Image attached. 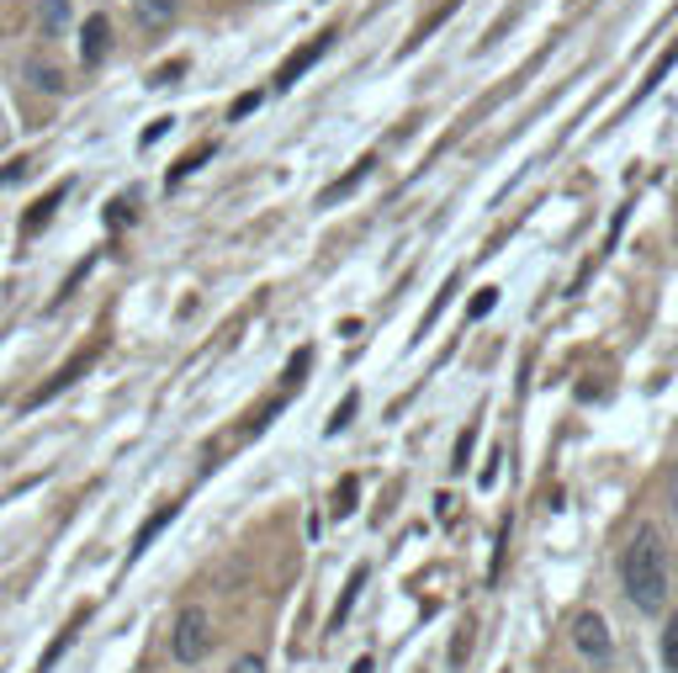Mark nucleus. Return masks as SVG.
I'll list each match as a JSON object with an SVG mask.
<instances>
[{
    "instance_id": "393cba45",
    "label": "nucleus",
    "mask_w": 678,
    "mask_h": 673,
    "mask_svg": "<svg viewBox=\"0 0 678 673\" xmlns=\"http://www.w3.org/2000/svg\"><path fill=\"white\" fill-rule=\"evenodd\" d=\"M27 170H32V159H11V165H5V170H0V186L22 181V176H27Z\"/></svg>"
},
{
    "instance_id": "423d86ee",
    "label": "nucleus",
    "mask_w": 678,
    "mask_h": 673,
    "mask_svg": "<svg viewBox=\"0 0 678 673\" xmlns=\"http://www.w3.org/2000/svg\"><path fill=\"white\" fill-rule=\"evenodd\" d=\"M90 615H96V610H90V605H75V615H69V626H64L59 637H54V642H48V647H43V658H37V669H32V673H54V669H59V658H64V652H69V647H75V637L86 631V620H90Z\"/></svg>"
},
{
    "instance_id": "bb28decb",
    "label": "nucleus",
    "mask_w": 678,
    "mask_h": 673,
    "mask_svg": "<svg viewBox=\"0 0 678 673\" xmlns=\"http://www.w3.org/2000/svg\"><path fill=\"white\" fill-rule=\"evenodd\" d=\"M127 217H133V202H127V197H122V202H112V213H107V223H112V228H122Z\"/></svg>"
},
{
    "instance_id": "1a4fd4ad",
    "label": "nucleus",
    "mask_w": 678,
    "mask_h": 673,
    "mask_svg": "<svg viewBox=\"0 0 678 673\" xmlns=\"http://www.w3.org/2000/svg\"><path fill=\"white\" fill-rule=\"evenodd\" d=\"M180 515V504H159V509H154V515H148L144 525H138V530H133V547H127V562H138V557H144L148 547H154V541H159V530H165V525L176 520Z\"/></svg>"
},
{
    "instance_id": "4468645a",
    "label": "nucleus",
    "mask_w": 678,
    "mask_h": 673,
    "mask_svg": "<svg viewBox=\"0 0 678 673\" xmlns=\"http://www.w3.org/2000/svg\"><path fill=\"white\" fill-rule=\"evenodd\" d=\"M212 154H218V144H202V149L180 154V159H176V170H170V176H165V186H170V191H176V186L186 181V176H191V170H202V165H207V159H212Z\"/></svg>"
},
{
    "instance_id": "a211bd4d",
    "label": "nucleus",
    "mask_w": 678,
    "mask_h": 673,
    "mask_svg": "<svg viewBox=\"0 0 678 673\" xmlns=\"http://www.w3.org/2000/svg\"><path fill=\"white\" fill-rule=\"evenodd\" d=\"M493 307H499V287H482L473 303H467V318H482V313H493Z\"/></svg>"
},
{
    "instance_id": "f03ea898",
    "label": "nucleus",
    "mask_w": 678,
    "mask_h": 673,
    "mask_svg": "<svg viewBox=\"0 0 678 673\" xmlns=\"http://www.w3.org/2000/svg\"><path fill=\"white\" fill-rule=\"evenodd\" d=\"M101 350H107V335H96L90 345H80V350H75V356H69V361H64V367L54 371V377H48L43 388H32L22 408H43V403H54V399L64 393V388H75V382H80V377H86V371L96 367V356H101Z\"/></svg>"
},
{
    "instance_id": "dca6fc26",
    "label": "nucleus",
    "mask_w": 678,
    "mask_h": 673,
    "mask_svg": "<svg viewBox=\"0 0 678 673\" xmlns=\"http://www.w3.org/2000/svg\"><path fill=\"white\" fill-rule=\"evenodd\" d=\"M663 669L678 673V610L668 615V626H663Z\"/></svg>"
},
{
    "instance_id": "6ab92c4d",
    "label": "nucleus",
    "mask_w": 678,
    "mask_h": 673,
    "mask_svg": "<svg viewBox=\"0 0 678 673\" xmlns=\"http://www.w3.org/2000/svg\"><path fill=\"white\" fill-rule=\"evenodd\" d=\"M27 75L43 86V91H64V75L59 69H48V64H27Z\"/></svg>"
},
{
    "instance_id": "aec40b11",
    "label": "nucleus",
    "mask_w": 678,
    "mask_h": 673,
    "mask_svg": "<svg viewBox=\"0 0 678 673\" xmlns=\"http://www.w3.org/2000/svg\"><path fill=\"white\" fill-rule=\"evenodd\" d=\"M473 440H477V429L467 425V429H462V440H456V461H451L456 472H467V461H473Z\"/></svg>"
},
{
    "instance_id": "9d476101",
    "label": "nucleus",
    "mask_w": 678,
    "mask_h": 673,
    "mask_svg": "<svg viewBox=\"0 0 678 673\" xmlns=\"http://www.w3.org/2000/svg\"><path fill=\"white\" fill-rule=\"evenodd\" d=\"M371 170H377V159H360V165H351V170H345L340 181H329L324 191H319V207H334V202H345V197H351L355 186H366V181H371Z\"/></svg>"
},
{
    "instance_id": "ddd939ff",
    "label": "nucleus",
    "mask_w": 678,
    "mask_h": 673,
    "mask_svg": "<svg viewBox=\"0 0 678 673\" xmlns=\"http://www.w3.org/2000/svg\"><path fill=\"white\" fill-rule=\"evenodd\" d=\"M64 27H69V0H43L37 5V32L43 37H64Z\"/></svg>"
},
{
    "instance_id": "0eeeda50",
    "label": "nucleus",
    "mask_w": 678,
    "mask_h": 673,
    "mask_svg": "<svg viewBox=\"0 0 678 673\" xmlns=\"http://www.w3.org/2000/svg\"><path fill=\"white\" fill-rule=\"evenodd\" d=\"M107 48H112V22H107V11H96V16H86V27H80V64L96 69V64L107 59Z\"/></svg>"
},
{
    "instance_id": "b1692460",
    "label": "nucleus",
    "mask_w": 678,
    "mask_h": 673,
    "mask_svg": "<svg viewBox=\"0 0 678 673\" xmlns=\"http://www.w3.org/2000/svg\"><path fill=\"white\" fill-rule=\"evenodd\" d=\"M229 673H266V658H260V652H244V658H238Z\"/></svg>"
},
{
    "instance_id": "2eb2a0df",
    "label": "nucleus",
    "mask_w": 678,
    "mask_h": 673,
    "mask_svg": "<svg viewBox=\"0 0 678 673\" xmlns=\"http://www.w3.org/2000/svg\"><path fill=\"white\" fill-rule=\"evenodd\" d=\"M674 64H678V37H674V48H668V54H663V59H657V64H652V69H647V80H642V91H636V96H647L652 86H663Z\"/></svg>"
},
{
    "instance_id": "5701e85b",
    "label": "nucleus",
    "mask_w": 678,
    "mask_h": 673,
    "mask_svg": "<svg viewBox=\"0 0 678 673\" xmlns=\"http://www.w3.org/2000/svg\"><path fill=\"white\" fill-rule=\"evenodd\" d=\"M165 133H170V117H159V123H148V127H144V138H138V149H148V144H159Z\"/></svg>"
},
{
    "instance_id": "f8f14e48",
    "label": "nucleus",
    "mask_w": 678,
    "mask_h": 673,
    "mask_svg": "<svg viewBox=\"0 0 678 673\" xmlns=\"http://www.w3.org/2000/svg\"><path fill=\"white\" fill-rule=\"evenodd\" d=\"M366 588V568H355L351 579H345V588H340V605H334V615H329V631H340L345 620H351V610H355V594Z\"/></svg>"
},
{
    "instance_id": "4be33fe9",
    "label": "nucleus",
    "mask_w": 678,
    "mask_h": 673,
    "mask_svg": "<svg viewBox=\"0 0 678 673\" xmlns=\"http://www.w3.org/2000/svg\"><path fill=\"white\" fill-rule=\"evenodd\" d=\"M355 403H360V399H355V393H351V399H345V403H340V408H334V419H329V435H340V429L351 425V414H355Z\"/></svg>"
},
{
    "instance_id": "c756f323",
    "label": "nucleus",
    "mask_w": 678,
    "mask_h": 673,
    "mask_svg": "<svg viewBox=\"0 0 678 673\" xmlns=\"http://www.w3.org/2000/svg\"><path fill=\"white\" fill-rule=\"evenodd\" d=\"M674 504H678V489H674Z\"/></svg>"
},
{
    "instance_id": "20e7f679",
    "label": "nucleus",
    "mask_w": 678,
    "mask_h": 673,
    "mask_svg": "<svg viewBox=\"0 0 678 673\" xmlns=\"http://www.w3.org/2000/svg\"><path fill=\"white\" fill-rule=\"evenodd\" d=\"M573 647L589 658V663H610V652H615V637H610V626H604V615L599 610H578L573 615Z\"/></svg>"
},
{
    "instance_id": "c85d7f7f",
    "label": "nucleus",
    "mask_w": 678,
    "mask_h": 673,
    "mask_svg": "<svg viewBox=\"0 0 678 673\" xmlns=\"http://www.w3.org/2000/svg\"><path fill=\"white\" fill-rule=\"evenodd\" d=\"M351 673H377V669H371V658H355V663H351Z\"/></svg>"
},
{
    "instance_id": "cd10ccee",
    "label": "nucleus",
    "mask_w": 678,
    "mask_h": 673,
    "mask_svg": "<svg viewBox=\"0 0 678 673\" xmlns=\"http://www.w3.org/2000/svg\"><path fill=\"white\" fill-rule=\"evenodd\" d=\"M467 642H473V626H462V637H456V652H451V663H462V658H467Z\"/></svg>"
},
{
    "instance_id": "7ed1b4c3",
    "label": "nucleus",
    "mask_w": 678,
    "mask_h": 673,
    "mask_svg": "<svg viewBox=\"0 0 678 673\" xmlns=\"http://www.w3.org/2000/svg\"><path fill=\"white\" fill-rule=\"evenodd\" d=\"M207 652H212V626H207L202 605H191V610H180V620H176V658L191 669V663H202Z\"/></svg>"
},
{
    "instance_id": "f3484780",
    "label": "nucleus",
    "mask_w": 678,
    "mask_h": 673,
    "mask_svg": "<svg viewBox=\"0 0 678 673\" xmlns=\"http://www.w3.org/2000/svg\"><path fill=\"white\" fill-rule=\"evenodd\" d=\"M355 489H360V478H340V493H334V515L345 520V515H355Z\"/></svg>"
},
{
    "instance_id": "9b49d317",
    "label": "nucleus",
    "mask_w": 678,
    "mask_h": 673,
    "mask_svg": "<svg viewBox=\"0 0 678 673\" xmlns=\"http://www.w3.org/2000/svg\"><path fill=\"white\" fill-rule=\"evenodd\" d=\"M64 197H69V181L54 186L48 197H37V202H32V213L22 217V234H27V239H32V234H43V228H48V217L59 213V202H64Z\"/></svg>"
},
{
    "instance_id": "39448f33",
    "label": "nucleus",
    "mask_w": 678,
    "mask_h": 673,
    "mask_svg": "<svg viewBox=\"0 0 678 673\" xmlns=\"http://www.w3.org/2000/svg\"><path fill=\"white\" fill-rule=\"evenodd\" d=\"M334 37H340V32H319V37H308L302 48H292V54L281 59V69H276V91H292L297 80H302V75H308V69L334 48Z\"/></svg>"
},
{
    "instance_id": "a878e982",
    "label": "nucleus",
    "mask_w": 678,
    "mask_h": 673,
    "mask_svg": "<svg viewBox=\"0 0 678 673\" xmlns=\"http://www.w3.org/2000/svg\"><path fill=\"white\" fill-rule=\"evenodd\" d=\"M255 106H260V96H255V91H249V96H238V101H234V112H229V123H238V117H249Z\"/></svg>"
},
{
    "instance_id": "412c9836",
    "label": "nucleus",
    "mask_w": 678,
    "mask_h": 673,
    "mask_svg": "<svg viewBox=\"0 0 678 673\" xmlns=\"http://www.w3.org/2000/svg\"><path fill=\"white\" fill-rule=\"evenodd\" d=\"M180 69H186V64H180V59L159 64V69H154V75H148V86H176V80H180Z\"/></svg>"
},
{
    "instance_id": "f257e3e1",
    "label": "nucleus",
    "mask_w": 678,
    "mask_h": 673,
    "mask_svg": "<svg viewBox=\"0 0 678 673\" xmlns=\"http://www.w3.org/2000/svg\"><path fill=\"white\" fill-rule=\"evenodd\" d=\"M620 583L642 615H657L668 605V562H663V536L652 525H642L620 551Z\"/></svg>"
},
{
    "instance_id": "6e6552de",
    "label": "nucleus",
    "mask_w": 678,
    "mask_h": 673,
    "mask_svg": "<svg viewBox=\"0 0 678 673\" xmlns=\"http://www.w3.org/2000/svg\"><path fill=\"white\" fill-rule=\"evenodd\" d=\"M180 5H186V0H133V22H138V32L159 37V32L180 16Z\"/></svg>"
}]
</instances>
